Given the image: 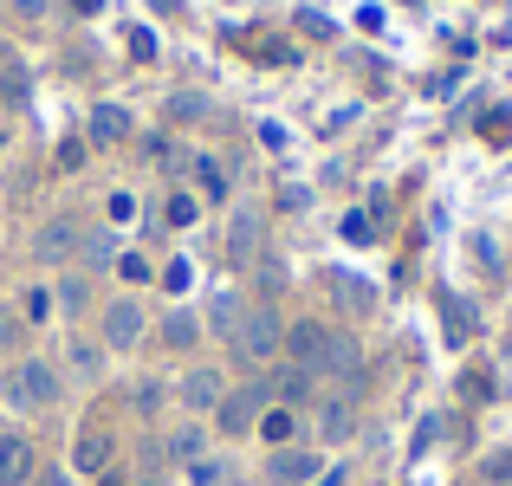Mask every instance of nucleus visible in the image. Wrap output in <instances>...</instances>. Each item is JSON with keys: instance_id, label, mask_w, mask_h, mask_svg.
<instances>
[{"instance_id": "nucleus-1", "label": "nucleus", "mask_w": 512, "mask_h": 486, "mask_svg": "<svg viewBox=\"0 0 512 486\" xmlns=\"http://www.w3.org/2000/svg\"><path fill=\"white\" fill-rule=\"evenodd\" d=\"M59 389H65V376H59V363H46V357H20L7 370V402L20 415L52 409V402H59Z\"/></svg>"}, {"instance_id": "nucleus-2", "label": "nucleus", "mask_w": 512, "mask_h": 486, "mask_svg": "<svg viewBox=\"0 0 512 486\" xmlns=\"http://www.w3.org/2000/svg\"><path fill=\"white\" fill-rule=\"evenodd\" d=\"M227 344H234L240 363H266V357H279V350H286V318L260 299V305H247V312H240V324H234V337H227Z\"/></svg>"}, {"instance_id": "nucleus-3", "label": "nucleus", "mask_w": 512, "mask_h": 486, "mask_svg": "<svg viewBox=\"0 0 512 486\" xmlns=\"http://www.w3.org/2000/svg\"><path fill=\"white\" fill-rule=\"evenodd\" d=\"M78 247H85V227H78L72 214H52V221H39V234H33V260H39V266H72Z\"/></svg>"}, {"instance_id": "nucleus-4", "label": "nucleus", "mask_w": 512, "mask_h": 486, "mask_svg": "<svg viewBox=\"0 0 512 486\" xmlns=\"http://www.w3.org/2000/svg\"><path fill=\"white\" fill-rule=\"evenodd\" d=\"M266 402H273V383H247V389H227L221 409H214V422H221V435H247L253 422L266 415Z\"/></svg>"}, {"instance_id": "nucleus-5", "label": "nucleus", "mask_w": 512, "mask_h": 486, "mask_svg": "<svg viewBox=\"0 0 512 486\" xmlns=\"http://www.w3.org/2000/svg\"><path fill=\"white\" fill-rule=\"evenodd\" d=\"M318 474H325V454H318V448H299V441H292V448L266 454V480H273V486H312Z\"/></svg>"}, {"instance_id": "nucleus-6", "label": "nucleus", "mask_w": 512, "mask_h": 486, "mask_svg": "<svg viewBox=\"0 0 512 486\" xmlns=\"http://www.w3.org/2000/svg\"><path fill=\"white\" fill-rule=\"evenodd\" d=\"M175 396H182L188 415H214V409H221V396H227V376L214 370V363H195V370L175 383Z\"/></svg>"}, {"instance_id": "nucleus-7", "label": "nucleus", "mask_w": 512, "mask_h": 486, "mask_svg": "<svg viewBox=\"0 0 512 486\" xmlns=\"http://www.w3.org/2000/svg\"><path fill=\"white\" fill-rule=\"evenodd\" d=\"M325 344H331V324H318V318L286 324V357H292V370L318 376V363H325Z\"/></svg>"}, {"instance_id": "nucleus-8", "label": "nucleus", "mask_w": 512, "mask_h": 486, "mask_svg": "<svg viewBox=\"0 0 512 486\" xmlns=\"http://www.w3.org/2000/svg\"><path fill=\"white\" fill-rule=\"evenodd\" d=\"M143 331H150V318H143L137 299H111L104 305V350H137Z\"/></svg>"}, {"instance_id": "nucleus-9", "label": "nucleus", "mask_w": 512, "mask_h": 486, "mask_svg": "<svg viewBox=\"0 0 512 486\" xmlns=\"http://www.w3.org/2000/svg\"><path fill=\"white\" fill-rule=\"evenodd\" d=\"M318 376H331V383H357L363 376V344L350 331H331L325 344V363H318Z\"/></svg>"}, {"instance_id": "nucleus-10", "label": "nucleus", "mask_w": 512, "mask_h": 486, "mask_svg": "<svg viewBox=\"0 0 512 486\" xmlns=\"http://www.w3.org/2000/svg\"><path fill=\"white\" fill-rule=\"evenodd\" d=\"M227 253H234L240 266L266 253V214H260V208H240V214H234V227H227Z\"/></svg>"}, {"instance_id": "nucleus-11", "label": "nucleus", "mask_w": 512, "mask_h": 486, "mask_svg": "<svg viewBox=\"0 0 512 486\" xmlns=\"http://www.w3.org/2000/svg\"><path fill=\"white\" fill-rule=\"evenodd\" d=\"M33 441L26 435H0V486H26L33 480Z\"/></svg>"}, {"instance_id": "nucleus-12", "label": "nucleus", "mask_w": 512, "mask_h": 486, "mask_svg": "<svg viewBox=\"0 0 512 486\" xmlns=\"http://www.w3.org/2000/svg\"><path fill=\"white\" fill-rule=\"evenodd\" d=\"M350 435H357V409H350V396H331L325 409H318V441H325V448H344Z\"/></svg>"}, {"instance_id": "nucleus-13", "label": "nucleus", "mask_w": 512, "mask_h": 486, "mask_svg": "<svg viewBox=\"0 0 512 486\" xmlns=\"http://www.w3.org/2000/svg\"><path fill=\"white\" fill-rule=\"evenodd\" d=\"M85 137H91V143H124V137H130V111H124V104H91Z\"/></svg>"}, {"instance_id": "nucleus-14", "label": "nucleus", "mask_w": 512, "mask_h": 486, "mask_svg": "<svg viewBox=\"0 0 512 486\" xmlns=\"http://www.w3.org/2000/svg\"><path fill=\"white\" fill-rule=\"evenodd\" d=\"M104 467H111V435L85 428V435L72 441V474H104Z\"/></svg>"}, {"instance_id": "nucleus-15", "label": "nucleus", "mask_w": 512, "mask_h": 486, "mask_svg": "<svg viewBox=\"0 0 512 486\" xmlns=\"http://www.w3.org/2000/svg\"><path fill=\"white\" fill-rule=\"evenodd\" d=\"M65 370H72L78 383H98V376H104V344H91V337H72V344H65Z\"/></svg>"}, {"instance_id": "nucleus-16", "label": "nucleus", "mask_w": 512, "mask_h": 486, "mask_svg": "<svg viewBox=\"0 0 512 486\" xmlns=\"http://www.w3.org/2000/svg\"><path fill=\"white\" fill-rule=\"evenodd\" d=\"M163 344H169V350H195V344H201V318L188 312V305H175V312L163 318Z\"/></svg>"}, {"instance_id": "nucleus-17", "label": "nucleus", "mask_w": 512, "mask_h": 486, "mask_svg": "<svg viewBox=\"0 0 512 486\" xmlns=\"http://www.w3.org/2000/svg\"><path fill=\"white\" fill-rule=\"evenodd\" d=\"M201 454H208V428H201V422H188V428H175V435H169V461H201Z\"/></svg>"}, {"instance_id": "nucleus-18", "label": "nucleus", "mask_w": 512, "mask_h": 486, "mask_svg": "<svg viewBox=\"0 0 512 486\" xmlns=\"http://www.w3.org/2000/svg\"><path fill=\"white\" fill-rule=\"evenodd\" d=\"M253 428H260V435L273 441V448H292V441H299V415H292V409H266Z\"/></svg>"}, {"instance_id": "nucleus-19", "label": "nucleus", "mask_w": 512, "mask_h": 486, "mask_svg": "<svg viewBox=\"0 0 512 486\" xmlns=\"http://www.w3.org/2000/svg\"><path fill=\"white\" fill-rule=\"evenodd\" d=\"M240 312H247V305H240V292H214V299H208V331L234 337V324H240Z\"/></svg>"}, {"instance_id": "nucleus-20", "label": "nucleus", "mask_w": 512, "mask_h": 486, "mask_svg": "<svg viewBox=\"0 0 512 486\" xmlns=\"http://www.w3.org/2000/svg\"><path fill=\"white\" fill-rule=\"evenodd\" d=\"M331 292H338V305H344L350 318H363V312H370V305H376V292L363 286V279H344V273L331 279Z\"/></svg>"}, {"instance_id": "nucleus-21", "label": "nucleus", "mask_w": 512, "mask_h": 486, "mask_svg": "<svg viewBox=\"0 0 512 486\" xmlns=\"http://www.w3.org/2000/svg\"><path fill=\"white\" fill-rule=\"evenodd\" d=\"M182 474H188V486H221L227 480V461H221V454H201V461H188Z\"/></svg>"}, {"instance_id": "nucleus-22", "label": "nucleus", "mask_w": 512, "mask_h": 486, "mask_svg": "<svg viewBox=\"0 0 512 486\" xmlns=\"http://www.w3.org/2000/svg\"><path fill=\"white\" fill-rule=\"evenodd\" d=\"M78 260H85V266H117V234H85Z\"/></svg>"}, {"instance_id": "nucleus-23", "label": "nucleus", "mask_w": 512, "mask_h": 486, "mask_svg": "<svg viewBox=\"0 0 512 486\" xmlns=\"http://www.w3.org/2000/svg\"><path fill=\"white\" fill-rule=\"evenodd\" d=\"M312 383H318V376H305V370H286V383H279V402H286V409L312 402Z\"/></svg>"}, {"instance_id": "nucleus-24", "label": "nucleus", "mask_w": 512, "mask_h": 486, "mask_svg": "<svg viewBox=\"0 0 512 486\" xmlns=\"http://www.w3.org/2000/svg\"><path fill=\"white\" fill-rule=\"evenodd\" d=\"M117 279L124 286H150V260L143 253H117Z\"/></svg>"}, {"instance_id": "nucleus-25", "label": "nucleus", "mask_w": 512, "mask_h": 486, "mask_svg": "<svg viewBox=\"0 0 512 486\" xmlns=\"http://www.w3.org/2000/svg\"><path fill=\"white\" fill-rule=\"evenodd\" d=\"M279 286H286V266H279V260H266V253H260V299L273 305V299H279Z\"/></svg>"}, {"instance_id": "nucleus-26", "label": "nucleus", "mask_w": 512, "mask_h": 486, "mask_svg": "<svg viewBox=\"0 0 512 486\" xmlns=\"http://www.w3.org/2000/svg\"><path fill=\"white\" fill-rule=\"evenodd\" d=\"M85 299H91V286H85V279H65V286H59V305H65V312H85Z\"/></svg>"}, {"instance_id": "nucleus-27", "label": "nucleus", "mask_w": 512, "mask_h": 486, "mask_svg": "<svg viewBox=\"0 0 512 486\" xmlns=\"http://www.w3.org/2000/svg\"><path fill=\"white\" fill-rule=\"evenodd\" d=\"M448 331H454V337L474 331V305H467V299H448Z\"/></svg>"}, {"instance_id": "nucleus-28", "label": "nucleus", "mask_w": 512, "mask_h": 486, "mask_svg": "<svg viewBox=\"0 0 512 486\" xmlns=\"http://www.w3.org/2000/svg\"><path fill=\"white\" fill-rule=\"evenodd\" d=\"M26 337V324H20V312H7V305H0V350H13Z\"/></svg>"}, {"instance_id": "nucleus-29", "label": "nucleus", "mask_w": 512, "mask_h": 486, "mask_svg": "<svg viewBox=\"0 0 512 486\" xmlns=\"http://www.w3.org/2000/svg\"><path fill=\"white\" fill-rule=\"evenodd\" d=\"M201 111H208V104L188 98V91H182V98H169V117H175V124H188V117H201Z\"/></svg>"}, {"instance_id": "nucleus-30", "label": "nucleus", "mask_w": 512, "mask_h": 486, "mask_svg": "<svg viewBox=\"0 0 512 486\" xmlns=\"http://www.w3.org/2000/svg\"><path fill=\"white\" fill-rule=\"evenodd\" d=\"M26 318H33V324H39V318H52V292H46V286L26 292Z\"/></svg>"}, {"instance_id": "nucleus-31", "label": "nucleus", "mask_w": 512, "mask_h": 486, "mask_svg": "<svg viewBox=\"0 0 512 486\" xmlns=\"http://www.w3.org/2000/svg\"><path fill=\"white\" fill-rule=\"evenodd\" d=\"M130 402H137V409H156V402H163V383H137V389H130Z\"/></svg>"}, {"instance_id": "nucleus-32", "label": "nucleus", "mask_w": 512, "mask_h": 486, "mask_svg": "<svg viewBox=\"0 0 512 486\" xmlns=\"http://www.w3.org/2000/svg\"><path fill=\"white\" fill-rule=\"evenodd\" d=\"M188 221H195V201L175 195V201H169V227H188Z\"/></svg>"}, {"instance_id": "nucleus-33", "label": "nucleus", "mask_w": 512, "mask_h": 486, "mask_svg": "<svg viewBox=\"0 0 512 486\" xmlns=\"http://www.w3.org/2000/svg\"><path fill=\"white\" fill-rule=\"evenodd\" d=\"M344 240H370V214H344Z\"/></svg>"}, {"instance_id": "nucleus-34", "label": "nucleus", "mask_w": 512, "mask_h": 486, "mask_svg": "<svg viewBox=\"0 0 512 486\" xmlns=\"http://www.w3.org/2000/svg\"><path fill=\"white\" fill-rule=\"evenodd\" d=\"M33 486H78V474H59V467H52V474H39Z\"/></svg>"}, {"instance_id": "nucleus-35", "label": "nucleus", "mask_w": 512, "mask_h": 486, "mask_svg": "<svg viewBox=\"0 0 512 486\" xmlns=\"http://www.w3.org/2000/svg\"><path fill=\"white\" fill-rule=\"evenodd\" d=\"M344 480H350V474H344V467H325V474H318L312 486H344Z\"/></svg>"}, {"instance_id": "nucleus-36", "label": "nucleus", "mask_w": 512, "mask_h": 486, "mask_svg": "<svg viewBox=\"0 0 512 486\" xmlns=\"http://www.w3.org/2000/svg\"><path fill=\"white\" fill-rule=\"evenodd\" d=\"M72 7H78V13H98V7H104V0H72Z\"/></svg>"}, {"instance_id": "nucleus-37", "label": "nucleus", "mask_w": 512, "mask_h": 486, "mask_svg": "<svg viewBox=\"0 0 512 486\" xmlns=\"http://www.w3.org/2000/svg\"><path fill=\"white\" fill-rule=\"evenodd\" d=\"M156 7H163V13H175V7H182V0H156Z\"/></svg>"}, {"instance_id": "nucleus-38", "label": "nucleus", "mask_w": 512, "mask_h": 486, "mask_svg": "<svg viewBox=\"0 0 512 486\" xmlns=\"http://www.w3.org/2000/svg\"><path fill=\"white\" fill-rule=\"evenodd\" d=\"M506 389H512V363H506Z\"/></svg>"}]
</instances>
